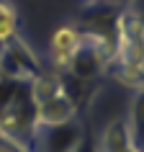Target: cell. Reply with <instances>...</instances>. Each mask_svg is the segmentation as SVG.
<instances>
[{
	"instance_id": "12",
	"label": "cell",
	"mask_w": 144,
	"mask_h": 152,
	"mask_svg": "<svg viewBox=\"0 0 144 152\" xmlns=\"http://www.w3.org/2000/svg\"><path fill=\"white\" fill-rule=\"evenodd\" d=\"M129 3H134V0H85V5H90V8H95V5H100V8H124Z\"/></svg>"
},
{
	"instance_id": "8",
	"label": "cell",
	"mask_w": 144,
	"mask_h": 152,
	"mask_svg": "<svg viewBox=\"0 0 144 152\" xmlns=\"http://www.w3.org/2000/svg\"><path fill=\"white\" fill-rule=\"evenodd\" d=\"M64 93H70V77L62 75V72H54V70L39 72V75L28 83V96H31L33 103H44L49 98L64 96Z\"/></svg>"
},
{
	"instance_id": "1",
	"label": "cell",
	"mask_w": 144,
	"mask_h": 152,
	"mask_svg": "<svg viewBox=\"0 0 144 152\" xmlns=\"http://www.w3.org/2000/svg\"><path fill=\"white\" fill-rule=\"evenodd\" d=\"M108 72L131 90L144 88V13L134 3L119 10V54Z\"/></svg>"
},
{
	"instance_id": "3",
	"label": "cell",
	"mask_w": 144,
	"mask_h": 152,
	"mask_svg": "<svg viewBox=\"0 0 144 152\" xmlns=\"http://www.w3.org/2000/svg\"><path fill=\"white\" fill-rule=\"evenodd\" d=\"M0 132L16 137L21 142H28L33 147V139L39 134V124H36V108H33L31 96L0 108Z\"/></svg>"
},
{
	"instance_id": "5",
	"label": "cell",
	"mask_w": 144,
	"mask_h": 152,
	"mask_svg": "<svg viewBox=\"0 0 144 152\" xmlns=\"http://www.w3.org/2000/svg\"><path fill=\"white\" fill-rule=\"evenodd\" d=\"M82 137V124L80 119L57 124V126H39V134L33 139V150L39 152H75L80 147Z\"/></svg>"
},
{
	"instance_id": "6",
	"label": "cell",
	"mask_w": 144,
	"mask_h": 152,
	"mask_svg": "<svg viewBox=\"0 0 144 152\" xmlns=\"http://www.w3.org/2000/svg\"><path fill=\"white\" fill-rule=\"evenodd\" d=\"M33 108H36V124L39 126H57V124L75 121L80 116V106L70 93L49 98L44 103H33Z\"/></svg>"
},
{
	"instance_id": "11",
	"label": "cell",
	"mask_w": 144,
	"mask_h": 152,
	"mask_svg": "<svg viewBox=\"0 0 144 152\" xmlns=\"http://www.w3.org/2000/svg\"><path fill=\"white\" fill-rule=\"evenodd\" d=\"M0 152H33V147L28 142H21L16 137L0 132Z\"/></svg>"
},
{
	"instance_id": "2",
	"label": "cell",
	"mask_w": 144,
	"mask_h": 152,
	"mask_svg": "<svg viewBox=\"0 0 144 152\" xmlns=\"http://www.w3.org/2000/svg\"><path fill=\"white\" fill-rule=\"evenodd\" d=\"M44 70H47V62L36 54V49L23 36H16L0 47V77L28 85Z\"/></svg>"
},
{
	"instance_id": "4",
	"label": "cell",
	"mask_w": 144,
	"mask_h": 152,
	"mask_svg": "<svg viewBox=\"0 0 144 152\" xmlns=\"http://www.w3.org/2000/svg\"><path fill=\"white\" fill-rule=\"evenodd\" d=\"M82 47H85V41H82L80 26H72V23L70 26H59V28L52 34V39H49V57H47L49 67L54 72L67 75L75 54H77Z\"/></svg>"
},
{
	"instance_id": "7",
	"label": "cell",
	"mask_w": 144,
	"mask_h": 152,
	"mask_svg": "<svg viewBox=\"0 0 144 152\" xmlns=\"http://www.w3.org/2000/svg\"><path fill=\"white\" fill-rule=\"evenodd\" d=\"M98 152H144L142 144L134 139L126 119H113L108 121L100 132V139L95 144Z\"/></svg>"
},
{
	"instance_id": "10",
	"label": "cell",
	"mask_w": 144,
	"mask_h": 152,
	"mask_svg": "<svg viewBox=\"0 0 144 152\" xmlns=\"http://www.w3.org/2000/svg\"><path fill=\"white\" fill-rule=\"evenodd\" d=\"M16 36H21L18 34V10L10 0H0V47Z\"/></svg>"
},
{
	"instance_id": "9",
	"label": "cell",
	"mask_w": 144,
	"mask_h": 152,
	"mask_svg": "<svg viewBox=\"0 0 144 152\" xmlns=\"http://www.w3.org/2000/svg\"><path fill=\"white\" fill-rule=\"evenodd\" d=\"M126 124L131 129V134L139 144H144V88L134 90V98L129 103V116H126Z\"/></svg>"
}]
</instances>
